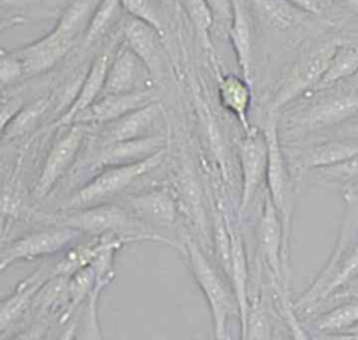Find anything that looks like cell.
Returning a JSON list of instances; mask_svg holds the SVG:
<instances>
[{"mask_svg":"<svg viewBox=\"0 0 358 340\" xmlns=\"http://www.w3.org/2000/svg\"><path fill=\"white\" fill-rule=\"evenodd\" d=\"M263 133L267 141V171L266 180L268 194L278 210L282 222L284 234V249H282V262L284 271L288 270V249H289V236H291V220L294 210V185L291 179L289 165L287 162L284 148L280 144L278 139V125L275 113L270 112L268 119L264 123Z\"/></svg>","mask_w":358,"mask_h":340,"instance_id":"obj_1","label":"cell"},{"mask_svg":"<svg viewBox=\"0 0 358 340\" xmlns=\"http://www.w3.org/2000/svg\"><path fill=\"white\" fill-rule=\"evenodd\" d=\"M340 43L338 39L327 38L302 50L273 97L271 113L282 109L317 85Z\"/></svg>","mask_w":358,"mask_h":340,"instance_id":"obj_2","label":"cell"},{"mask_svg":"<svg viewBox=\"0 0 358 340\" xmlns=\"http://www.w3.org/2000/svg\"><path fill=\"white\" fill-rule=\"evenodd\" d=\"M50 225H66L85 232L90 235H137L144 239H154L165 243H172V241L162 236L154 235L152 232L137 231L136 220L127 211L119 206L109 203H99L90 207H83V210L73 211L69 214H57L43 217Z\"/></svg>","mask_w":358,"mask_h":340,"instance_id":"obj_3","label":"cell"},{"mask_svg":"<svg viewBox=\"0 0 358 340\" xmlns=\"http://www.w3.org/2000/svg\"><path fill=\"white\" fill-rule=\"evenodd\" d=\"M166 147L136 162L110 165L102 168L91 180L78 189L69 201V207H90L103 203L137 180L140 176L158 168L164 161Z\"/></svg>","mask_w":358,"mask_h":340,"instance_id":"obj_4","label":"cell"},{"mask_svg":"<svg viewBox=\"0 0 358 340\" xmlns=\"http://www.w3.org/2000/svg\"><path fill=\"white\" fill-rule=\"evenodd\" d=\"M185 249L192 274L207 299L213 319L214 337L227 339V325L229 316L235 311L236 299L232 297L221 276L211 266L200 246L192 238H185Z\"/></svg>","mask_w":358,"mask_h":340,"instance_id":"obj_5","label":"cell"},{"mask_svg":"<svg viewBox=\"0 0 358 340\" xmlns=\"http://www.w3.org/2000/svg\"><path fill=\"white\" fill-rule=\"evenodd\" d=\"M312 92L316 95L289 116L294 127L308 130L331 127L358 115V88Z\"/></svg>","mask_w":358,"mask_h":340,"instance_id":"obj_6","label":"cell"},{"mask_svg":"<svg viewBox=\"0 0 358 340\" xmlns=\"http://www.w3.org/2000/svg\"><path fill=\"white\" fill-rule=\"evenodd\" d=\"M80 234L78 229L66 225H52L50 228L28 234L1 250L0 269L6 270L18 260H31L56 253L69 246Z\"/></svg>","mask_w":358,"mask_h":340,"instance_id":"obj_7","label":"cell"},{"mask_svg":"<svg viewBox=\"0 0 358 340\" xmlns=\"http://www.w3.org/2000/svg\"><path fill=\"white\" fill-rule=\"evenodd\" d=\"M284 154L288 165L298 172L320 169L358 154V136L291 146L284 148Z\"/></svg>","mask_w":358,"mask_h":340,"instance_id":"obj_8","label":"cell"},{"mask_svg":"<svg viewBox=\"0 0 358 340\" xmlns=\"http://www.w3.org/2000/svg\"><path fill=\"white\" fill-rule=\"evenodd\" d=\"M122 41V28L119 34H116L113 38L109 39V42L103 46V49L95 56L92 60L87 74L84 76V80L78 88V92L69 106V109L57 119L55 126H64L69 123H73L76 116L83 112L85 108H88L91 104H94L103 92L108 71L110 62L113 59V55Z\"/></svg>","mask_w":358,"mask_h":340,"instance_id":"obj_9","label":"cell"},{"mask_svg":"<svg viewBox=\"0 0 358 340\" xmlns=\"http://www.w3.org/2000/svg\"><path fill=\"white\" fill-rule=\"evenodd\" d=\"M84 133L85 130L81 126V123H77L71 126L70 130L52 146L34 189V196L36 199L46 197L50 193L55 183L71 167L83 144Z\"/></svg>","mask_w":358,"mask_h":340,"instance_id":"obj_10","label":"cell"},{"mask_svg":"<svg viewBox=\"0 0 358 340\" xmlns=\"http://www.w3.org/2000/svg\"><path fill=\"white\" fill-rule=\"evenodd\" d=\"M76 42L53 27L46 35L13 52L22 62L25 77H32L56 66L73 49Z\"/></svg>","mask_w":358,"mask_h":340,"instance_id":"obj_11","label":"cell"},{"mask_svg":"<svg viewBox=\"0 0 358 340\" xmlns=\"http://www.w3.org/2000/svg\"><path fill=\"white\" fill-rule=\"evenodd\" d=\"M238 148L242 172L241 210H245L255 197L262 180L266 178L267 141L264 133L252 129L246 133V137L241 140Z\"/></svg>","mask_w":358,"mask_h":340,"instance_id":"obj_12","label":"cell"},{"mask_svg":"<svg viewBox=\"0 0 358 340\" xmlns=\"http://www.w3.org/2000/svg\"><path fill=\"white\" fill-rule=\"evenodd\" d=\"M155 99V94L150 88H138L129 92L119 94H103L94 104L80 112L74 122L76 123H109L126 113L136 111Z\"/></svg>","mask_w":358,"mask_h":340,"instance_id":"obj_13","label":"cell"},{"mask_svg":"<svg viewBox=\"0 0 358 340\" xmlns=\"http://www.w3.org/2000/svg\"><path fill=\"white\" fill-rule=\"evenodd\" d=\"M161 34L150 24L129 15L122 25V41L145 66L150 78L157 81L162 73Z\"/></svg>","mask_w":358,"mask_h":340,"instance_id":"obj_14","label":"cell"},{"mask_svg":"<svg viewBox=\"0 0 358 340\" xmlns=\"http://www.w3.org/2000/svg\"><path fill=\"white\" fill-rule=\"evenodd\" d=\"M257 239L259 249L270 267L274 280L278 283L282 281L284 262H282V249H284V234L282 222L278 214L277 207L274 206L270 194L266 196L263 201L262 215L257 227Z\"/></svg>","mask_w":358,"mask_h":340,"instance_id":"obj_15","label":"cell"},{"mask_svg":"<svg viewBox=\"0 0 358 340\" xmlns=\"http://www.w3.org/2000/svg\"><path fill=\"white\" fill-rule=\"evenodd\" d=\"M232 20L228 39L236 56L242 77L252 85L253 76V24L246 0H232Z\"/></svg>","mask_w":358,"mask_h":340,"instance_id":"obj_16","label":"cell"},{"mask_svg":"<svg viewBox=\"0 0 358 340\" xmlns=\"http://www.w3.org/2000/svg\"><path fill=\"white\" fill-rule=\"evenodd\" d=\"M165 147L166 139L161 136H144L134 140L105 144L95 155L92 167L102 169L110 165L141 161Z\"/></svg>","mask_w":358,"mask_h":340,"instance_id":"obj_17","label":"cell"},{"mask_svg":"<svg viewBox=\"0 0 358 340\" xmlns=\"http://www.w3.org/2000/svg\"><path fill=\"white\" fill-rule=\"evenodd\" d=\"M143 73L148 74L143 62L127 45L123 43V41H120L110 62L102 95L129 92L143 88L140 87Z\"/></svg>","mask_w":358,"mask_h":340,"instance_id":"obj_18","label":"cell"},{"mask_svg":"<svg viewBox=\"0 0 358 340\" xmlns=\"http://www.w3.org/2000/svg\"><path fill=\"white\" fill-rule=\"evenodd\" d=\"M159 113L161 105L157 101H152L113 122L105 123V127L101 133L103 146L148 136L147 133Z\"/></svg>","mask_w":358,"mask_h":340,"instance_id":"obj_19","label":"cell"},{"mask_svg":"<svg viewBox=\"0 0 358 340\" xmlns=\"http://www.w3.org/2000/svg\"><path fill=\"white\" fill-rule=\"evenodd\" d=\"M228 229L231 236V257H229V269L228 274L232 281L234 297L236 299L239 320H241V333L245 330L249 302H248V263H246V252L243 248V241L241 238L239 229L234 228L228 220Z\"/></svg>","mask_w":358,"mask_h":340,"instance_id":"obj_20","label":"cell"},{"mask_svg":"<svg viewBox=\"0 0 358 340\" xmlns=\"http://www.w3.org/2000/svg\"><path fill=\"white\" fill-rule=\"evenodd\" d=\"M133 215L158 225L172 224L176 218V204L168 190L157 189L127 197Z\"/></svg>","mask_w":358,"mask_h":340,"instance_id":"obj_21","label":"cell"},{"mask_svg":"<svg viewBox=\"0 0 358 340\" xmlns=\"http://www.w3.org/2000/svg\"><path fill=\"white\" fill-rule=\"evenodd\" d=\"M218 76V97L221 105L229 111L248 133L252 130L249 123V108L252 102V85L241 76L221 74Z\"/></svg>","mask_w":358,"mask_h":340,"instance_id":"obj_22","label":"cell"},{"mask_svg":"<svg viewBox=\"0 0 358 340\" xmlns=\"http://www.w3.org/2000/svg\"><path fill=\"white\" fill-rule=\"evenodd\" d=\"M52 270H46L45 267L38 269L29 277L18 284L15 291L3 299L0 306V330L4 333L27 309L34 295L42 288V285L52 278Z\"/></svg>","mask_w":358,"mask_h":340,"instance_id":"obj_23","label":"cell"},{"mask_svg":"<svg viewBox=\"0 0 358 340\" xmlns=\"http://www.w3.org/2000/svg\"><path fill=\"white\" fill-rule=\"evenodd\" d=\"M246 3L252 14L264 25L275 29H288L306 14L291 0H246Z\"/></svg>","mask_w":358,"mask_h":340,"instance_id":"obj_24","label":"cell"},{"mask_svg":"<svg viewBox=\"0 0 358 340\" xmlns=\"http://www.w3.org/2000/svg\"><path fill=\"white\" fill-rule=\"evenodd\" d=\"M358 71V41H341L338 48L336 49L330 64L317 83V85L312 90H323L333 87L338 81L354 76Z\"/></svg>","mask_w":358,"mask_h":340,"instance_id":"obj_25","label":"cell"},{"mask_svg":"<svg viewBox=\"0 0 358 340\" xmlns=\"http://www.w3.org/2000/svg\"><path fill=\"white\" fill-rule=\"evenodd\" d=\"M180 4L192 22L203 49L208 53L210 59L213 60L215 71L220 70L217 66L215 50L211 41V31L214 29V17L210 6L207 4L206 0H180Z\"/></svg>","mask_w":358,"mask_h":340,"instance_id":"obj_26","label":"cell"},{"mask_svg":"<svg viewBox=\"0 0 358 340\" xmlns=\"http://www.w3.org/2000/svg\"><path fill=\"white\" fill-rule=\"evenodd\" d=\"M122 13H126L120 0H101L96 6L88 27L83 36V43L85 48L99 41L106 35L112 27L120 20Z\"/></svg>","mask_w":358,"mask_h":340,"instance_id":"obj_27","label":"cell"},{"mask_svg":"<svg viewBox=\"0 0 358 340\" xmlns=\"http://www.w3.org/2000/svg\"><path fill=\"white\" fill-rule=\"evenodd\" d=\"M357 276H358V235L347 246L344 255L336 264V267L322 292L319 302L326 301L330 295H333L337 290H340L344 284H347Z\"/></svg>","mask_w":358,"mask_h":340,"instance_id":"obj_28","label":"cell"},{"mask_svg":"<svg viewBox=\"0 0 358 340\" xmlns=\"http://www.w3.org/2000/svg\"><path fill=\"white\" fill-rule=\"evenodd\" d=\"M358 323V297L343 301L320 315L313 326L320 332H344Z\"/></svg>","mask_w":358,"mask_h":340,"instance_id":"obj_29","label":"cell"},{"mask_svg":"<svg viewBox=\"0 0 358 340\" xmlns=\"http://www.w3.org/2000/svg\"><path fill=\"white\" fill-rule=\"evenodd\" d=\"M49 105H50V97H41L35 102H31L29 105L22 106L20 112L1 130L3 136L13 139L29 132L45 115Z\"/></svg>","mask_w":358,"mask_h":340,"instance_id":"obj_30","label":"cell"},{"mask_svg":"<svg viewBox=\"0 0 358 340\" xmlns=\"http://www.w3.org/2000/svg\"><path fill=\"white\" fill-rule=\"evenodd\" d=\"M96 284V271L92 264H88L76 273L71 274V280L69 283V295H70V305H69V313L66 318L74 312V309L80 305L81 301H84L85 297L91 294Z\"/></svg>","mask_w":358,"mask_h":340,"instance_id":"obj_31","label":"cell"},{"mask_svg":"<svg viewBox=\"0 0 358 340\" xmlns=\"http://www.w3.org/2000/svg\"><path fill=\"white\" fill-rule=\"evenodd\" d=\"M120 3L129 15L150 24L164 35L162 10L158 0H120Z\"/></svg>","mask_w":358,"mask_h":340,"instance_id":"obj_32","label":"cell"},{"mask_svg":"<svg viewBox=\"0 0 358 340\" xmlns=\"http://www.w3.org/2000/svg\"><path fill=\"white\" fill-rule=\"evenodd\" d=\"M319 171V173L330 182L354 185L358 182V154L330 167H324Z\"/></svg>","mask_w":358,"mask_h":340,"instance_id":"obj_33","label":"cell"},{"mask_svg":"<svg viewBox=\"0 0 358 340\" xmlns=\"http://www.w3.org/2000/svg\"><path fill=\"white\" fill-rule=\"evenodd\" d=\"M242 339H268L270 337V322L264 309L253 304L249 306L245 330L241 333Z\"/></svg>","mask_w":358,"mask_h":340,"instance_id":"obj_34","label":"cell"},{"mask_svg":"<svg viewBox=\"0 0 358 340\" xmlns=\"http://www.w3.org/2000/svg\"><path fill=\"white\" fill-rule=\"evenodd\" d=\"M25 77V70L22 66V62L14 55L13 50L6 52L1 50V57H0V81L1 85H10L14 84L15 81L21 80Z\"/></svg>","mask_w":358,"mask_h":340,"instance_id":"obj_35","label":"cell"},{"mask_svg":"<svg viewBox=\"0 0 358 340\" xmlns=\"http://www.w3.org/2000/svg\"><path fill=\"white\" fill-rule=\"evenodd\" d=\"M1 10H13V11H22V14H29L32 10L34 13H45L52 14L53 6H59L62 0H0Z\"/></svg>","mask_w":358,"mask_h":340,"instance_id":"obj_36","label":"cell"},{"mask_svg":"<svg viewBox=\"0 0 358 340\" xmlns=\"http://www.w3.org/2000/svg\"><path fill=\"white\" fill-rule=\"evenodd\" d=\"M214 17V29L220 34H227L232 20V0H206Z\"/></svg>","mask_w":358,"mask_h":340,"instance_id":"obj_37","label":"cell"},{"mask_svg":"<svg viewBox=\"0 0 358 340\" xmlns=\"http://www.w3.org/2000/svg\"><path fill=\"white\" fill-rule=\"evenodd\" d=\"M358 297V276L355 278H352L351 281H348L347 284H344L340 290H337L333 295H330L327 299H330L331 302H343L351 298H357Z\"/></svg>","mask_w":358,"mask_h":340,"instance_id":"obj_38","label":"cell"},{"mask_svg":"<svg viewBox=\"0 0 358 340\" xmlns=\"http://www.w3.org/2000/svg\"><path fill=\"white\" fill-rule=\"evenodd\" d=\"M301 10L312 14L322 13V0H291Z\"/></svg>","mask_w":358,"mask_h":340,"instance_id":"obj_39","label":"cell"},{"mask_svg":"<svg viewBox=\"0 0 358 340\" xmlns=\"http://www.w3.org/2000/svg\"><path fill=\"white\" fill-rule=\"evenodd\" d=\"M351 8H354L358 13V0H344Z\"/></svg>","mask_w":358,"mask_h":340,"instance_id":"obj_40","label":"cell"}]
</instances>
